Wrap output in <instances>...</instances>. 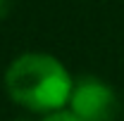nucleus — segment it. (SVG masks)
I'll use <instances>...</instances> for the list:
<instances>
[{
  "instance_id": "1",
  "label": "nucleus",
  "mask_w": 124,
  "mask_h": 121,
  "mask_svg": "<svg viewBox=\"0 0 124 121\" xmlns=\"http://www.w3.org/2000/svg\"><path fill=\"white\" fill-rule=\"evenodd\" d=\"M74 81L60 57L38 50L17 55L2 74L7 97L24 112L38 116L67 109Z\"/></svg>"
},
{
  "instance_id": "3",
  "label": "nucleus",
  "mask_w": 124,
  "mask_h": 121,
  "mask_svg": "<svg viewBox=\"0 0 124 121\" xmlns=\"http://www.w3.org/2000/svg\"><path fill=\"white\" fill-rule=\"evenodd\" d=\"M38 121H81L77 119L69 109H60V112H53V114H46V116H41Z\"/></svg>"
},
{
  "instance_id": "4",
  "label": "nucleus",
  "mask_w": 124,
  "mask_h": 121,
  "mask_svg": "<svg viewBox=\"0 0 124 121\" xmlns=\"http://www.w3.org/2000/svg\"><path fill=\"white\" fill-rule=\"evenodd\" d=\"M10 7H12V0H0V19L10 14Z\"/></svg>"
},
{
  "instance_id": "2",
  "label": "nucleus",
  "mask_w": 124,
  "mask_h": 121,
  "mask_svg": "<svg viewBox=\"0 0 124 121\" xmlns=\"http://www.w3.org/2000/svg\"><path fill=\"white\" fill-rule=\"evenodd\" d=\"M67 109L81 121H115L119 114V97L100 76H81L74 81Z\"/></svg>"
}]
</instances>
